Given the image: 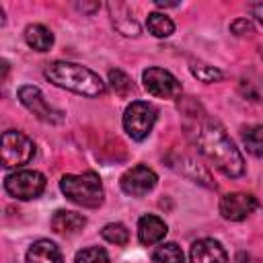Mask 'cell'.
Listing matches in <instances>:
<instances>
[{"instance_id":"6da1fadb","label":"cell","mask_w":263,"mask_h":263,"mask_svg":"<svg viewBox=\"0 0 263 263\" xmlns=\"http://www.w3.org/2000/svg\"><path fill=\"white\" fill-rule=\"evenodd\" d=\"M197 146L201 154L226 177H240L245 173V160L238 148L228 138L226 129L218 121H203L197 129Z\"/></svg>"},{"instance_id":"7a4b0ae2","label":"cell","mask_w":263,"mask_h":263,"mask_svg":"<svg viewBox=\"0 0 263 263\" xmlns=\"http://www.w3.org/2000/svg\"><path fill=\"white\" fill-rule=\"evenodd\" d=\"M45 78L60 86V88H68L72 92L84 95V97H99L105 92V82L101 80V76L80 64H72V62H53L45 68Z\"/></svg>"},{"instance_id":"3957f363","label":"cell","mask_w":263,"mask_h":263,"mask_svg":"<svg viewBox=\"0 0 263 263\" xmlns=\"http://www.w3.org/2000/svg\"><path fill=\"white\" fill-rule=\"evenodd\" d=\"M60 189L70 201L82 208H99L105 199L103 183L99 175L90 171L82 175H64L60 181Z\"/></svg>"},{"instance_id":"277c9868","label":"cell","mask_w":263,"mask_h":263,"mask_svg":"<svg viewBox=\"0 0 263 263\" xmlns=\"http://www.w3.org/2000/svg\"><path fill=\"white\" fill-rule=\"evenodd\" d=\"M156 109L146 101H132L123 113V127L132 140H144L152 132Z\"/></svg>"},{"instance_id":"5b68a950","label":"cell","mask_w":263,"mask_h":263,"mask_svg":"<svg viewBox=\"0 0 263 263\" xmlns=\"http://www.w3.org/2000/svg\"><path fill=\"white\" fill-rule=\"evenodd\" d=\"M35 154V144L23 132L8 129L2 134V164L6 168L27 164Z\"/></svg>"},{"instance_id":"8992f818","label":"cell","mask_w":263,"mask_h":263,"mask_svg":"<svg viewBox=\"0 0 263 263\" xmlns=\"http://www.w3.org/2000/svg\"><path fill=\"white\" fill-rule=\"evenodd\" d=\"M4 189L16 199H35L45 189V177L39 171H16L4 179Z\"/></svg>"},{"instance_id":"52a82bcc","label":"cell","mask_w":263,"mask_h":263,"mask_svg":"<svg viewBox=\"0 0 263 263\" xmlns=\"http://www.w3.org/2000/svg\"><path fill=\"white\" fill-rule=\"evenodd\" d=\"M18 101H21L37 119H41V121L60 123V121L64 119V113L58 111V109H53V107L45 101L43 92H41L37 86H33V84H25V86L18 88Z\"/></svg>"},{"instance_id":"ba28073f","label":"cell","mask_w":263,"mask_h":263,"mask_svg":"<svg viewBox=\"0 0 263 263\" xmlns=\"http://www.w3.org/2000/svg\"><path fill=\"white\" fill-rule=\"evenodd\" d=\"M142 80H144V88L150 95H154V97H160V99H177L181 95V82L168 70L148 68V70H144Z\"/></svg>"},{"instance_id":"9c48e42d","label":"cell","mask_w":263,"mask_h":263,"mask_svg":"<svg viewBox=\"0 0 263 263\" xmlns=\"http://www.w3.org/2000/svg\"><path fill=\"white\" fill-rule=\"evenodd\" d=\"M156 181H158V177L152 168H148L144 164H136L121 175L119 185H121L123 193H127L132 197H142L156 187Z\"/></svg>"},{"instance_id":"30bf717a","label":"cell","mask_w":263,"mask_h":263,"mask_svg":"<svg viewBox=\"0 0 263 263\" xmlns=\"http://www.w3.org/2000/svg\"><path fill=\"white\" fill-rule=\"evenodd\" d=\"M257 199L251 193H228L220 199V214L230 222H240L257 210Z\"/></svg>"},{"instance_id":"8fae6325","label":"cell","mask_w":263,"mask_h":263,"mask_svg":"<svg viewBox=\"0 0 263 263\" xmlns=\"http://www.w3.org/2000/svg\"><path fill=\"white\" fill-rule=\"evenodd\" d=\"M191 263H228L224 247L214 238H201L191 245L189 251Z\"/></svg>"},{"instance_id":"7c38bea8","label":"cell","mask_w":263,"mask_h":263,"mask_svg":"<svg viewBox=\"0 0 263 263\" xmlns=\"http://www.w3.org/2000/svg\"><path fill=\"white\" fill-rule=\"evenodd\" d=\"M166 232H168V228H166L164 220H160L158 216L146 214L138 220V238L146 247H152V245L160 242L166 236Z\"/></svg>"},{"instance_id":"4fadbf2b","label":"cell","mask_w":263,"mask_h":263,"mask_svg":"<svg viewBox=\"0 0 263 263\" xmlns=\"http://www.w3.org/2000/svg\"><path fill=\"white\" fill-rule=\"evenodd\" d=\"M25 261L27 263H64V257L55 242L47 238H39L29 247Z\"/></svg>"},{"instance_id":"5bb4252c","label":"cell","mask_w":263,"mask_h":263,"mask_svg":"<svg viewBox=\"0 0 263 263\" xmlns=\"http://www.w3.org/2000/svg\"><path fill=\"white\" fill-rule=\"evenodd\" d=\"M86 224V218L78 212H70V210H58L51 216V228L58 234H76L78 230H82Z\"/></svg>"},{"instance_id":"9a60e30c","label":"cell","mask_w":263,"mask_h":263,"mask_svg":"<svg viewBox=\"0 0 263 263\" xmlns=\"http://www.w3.org/2000/svg\"><path fill=\"white\" fill-rule=\"evenodd\" d=\"M25 41L35 51H47L53 45V35L43 25H29L25 29Z\"/></svg>"},{"instance_id":"2e32d148","label":"cell","mask_w":263,"mask_h":263,"mask_svg":"<svg viewBox=\"0 0 263 263\" xmlns=\"http://www.w3.org/2000/svg\"><path fill=\"white\" fill-rule=\"evenodd\" d=\"M109 10H111V16H113V25L117 27L119 33L127 35V37H136L140 33V27L136 23V18L127 16V6L123 4V14H119V10L115 8V4H109Z\"/></svg>"},{"instance_id":"e0dca14e","label":"cell","mask_w":263,"mask_h":263,"mask_svg":"<svg viewBox=\"0 0 263 263\" xmlns=\"http://www.w3.org/2000/svg\"><path fill=\"white\" fill-rule=\"evenodd\" d=\"M146 27L154 37H168L175 31V23L162 12H150L146 18Z\"/></svg>"},{"instance_id":"ac0fdd59","label":"cell","mask_w":263,"mask_h":263,"mask_svg":"<svg viewBox=\"0 0 263 263\" xmlns=\"http://www.w3.org/2000/svg\"><path fill=\"white\" fill-rule=\"evenodd\" d=\"M152 259L156 263H185L183 251L177 242H164V245L156 247L152 253Z\"/></svg>"},{"instance_id":"d6986e66","label":"cell","mask_w":263,"mask_h":263,"mask_svg":"<svg viewBox=\"0 0 263 263\" xmlns=\"http://www.w3.org/2000/svg\"><path fill=\"white\" fill-rule=\"evenodd\" d=\"M242 144L249 154L263 156V125H251L242 132Z\"/></svg>"},{"instance_id":"ffe728a7","label":"cell","mask_w":263,"mask_h":263,"mask_svg":"<svg viewBox=\"0 0 263 263\" xmlns=\"http://www.w3.org/2000/svg\"><path fill=\"white\" fill-rule=\"evenodd\" d=\"M101 236L107 240V242H113V245H127L129 240V232L123 224L119 222H111V224H105L103 230H101Z\"/></svg>"},{"instance_id":"44dd1931","label":"cell","mask_w":263,"mask_h":263,"mask_svg":"<svg viewBox=\"0 0 263 263\" xmlns=\"http://www.w3.org/2000/svg\"><path fill=\"white\" fill-rule=\"evenodd\" d=\"M109 82H111V88L119 95V97H127L134 92V82L132 78L121 72V70H109Z\"/></svg>"},{"instance_id":"7402d4cb","label":"cell","mask_w":263,"mask_h":263,"mask_svg":"<svg viewBox=\"0 0 263 263\" xmlns=\"http://www.w3.org/2000/svg\"><path fill=\"white\" fill-rule=\"evenodd\" d=\"M189 70H191V74H193L199 82H205V84L222 80V72H220L218 68L210 66V64H203V62H195V64H191Z\"/></svg>"},{"instance_id":"603a6c76","label":"cell","mask_w":263,"mask_h":263,"mask_svg":"<svg viewBox=\"0 0 263 263\" xmlns=\"http://www.w3.org/2000/svg\"><path fill=\"white\" fill-rule=\"evenodd\" d=\"M74 261L76 263H109V255L101 247H86L76 253Z\"/></svg>"},{"instance_id":"cb8c5ba5","label":"cell","mask_w":263,"mask_h":263,"mask_svg":"<svg viewBox=\"0 0 263 263\" xmlns=\"http://www.w3.org/2000/svg\"><path fill=\"white\" fill-rule=\"evenodd\" d=\"M230 31H232L236 37H245V35L255 33L253 23H251V21H247V18H236V21L230 25Z\"/></svg>"},{"instance_id":"d4e9b609","label":"cell","mask_w":263,"mask_h":263,"mask_svg":"<svg viewBox=\"0 0 263 263\" xmlns=\"http://www.w3.org/2000/svg\"><path fill=\"white\" fill-rule=\"evenodd\" d=\"M253 16L263 25V2H259V4H253Z\"/></svg>"}]
</instances>
